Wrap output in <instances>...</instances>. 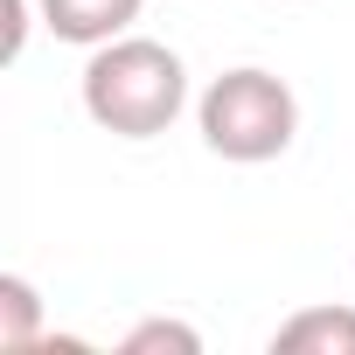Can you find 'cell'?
Instances as JSON below:
<instances>
[{
    "label": "cell",
    "instance_id": "6da1fadb",
    "mask_svg": "<svg viewBox=\"0 0 355 355\" xmlns=\"http://www.w3.org/2000/svg\"><path fill=\"white\" fill-rule=\"evenodd\" d=\"M84 119L112 139H160L189 112V63L153 35H119L98 42L84 77H77Z\"/></svg>",
    "mask_w": 355,
    "mask_h": 355
},
{
    "label": "cell",
    "instance_id": "7a4b0ae2",
    "mask_svg": "<svg viewBox=\"0 0 355 355\" xmlns=\"http://www.w3.org/2000/svg\"><path fill=\"white\" fill-rule=\"evenodd\" d=\"M196 125H202V146L216 160L265 167L300 139V98H293V84L279 70L237 63V70L209 77V91L196 98Z\"/></svg>",
    "mask_w": 355,
    "mask_h": 355
},
{
    "label": "cell",
    "instance_id": "3957f363",
    "mask_svg": "<svg viewBox=\"0 0 355 355\" xmlns=\"http://www.w3.org/2000/svg\"><path fill=\"white\" fill-rule=\"evenodd\" d=\"M146 0H42V28L56 42H77V49H98V42H119L132 35Z\"/></svg>",
    "mask_w": 355,
    "mask_h": 355
},
{
    "label": "cell",
    "instance_id": "277c9868",
    "mask_svg": "<svg viewBox=\"0 0 355 355\" xmlns=\"http://www.w3.org/2000/svg\"><path fill=\"white\" fill-rule=\"evenodd\" d=\"M272 355H355V306H300L272 327Z\"/></svg>",
    "mask_w": 355,
    "mask_h": 355
},
{
    "label": "cell",
    "instance_id": "5b68a950",
    "mask_svg": "<svg viewBox=\"0 0 355 355\" xmlns=\"http://www.w3.org/2000/svg\"><path fill=\"white\" fill-rule=\"evenodd\" d=\"M0 348L8 355L42 348V293L21 272H0Z\"/></svg>",
    "mask_w": 355,
    "mask_h": 355
},
{
    "label": "cell",
    "instance_id": "8992f818",
    "mask_svg": "<svg viewBox=\"0 0 355 355\" xmlns=\"http://www.w3.org/2000/svg\"><path fill=\"white\" fill-rule=\"evenodd\" d=\"M119 355H202V334L189 320H167V313H146L119 334Z\"/></svg>",
    "mask_w": 355,
    "mask_h": 355
},
{
    "label": "cell",
    "instance_id": "52a82bcc",
    "mask_svg": "<svg viewBox=\"0 0 355 355\" xmlns=\"http://www.w3.org/2000/svg\"><path fill=\"white\" fill-rule=\"evenodd\" d=\"M21 42H28V0H8V63L21 56Z\"/></svg>",
    "mask_w": 355,
    "mask_h": 355
}]
</instances>
